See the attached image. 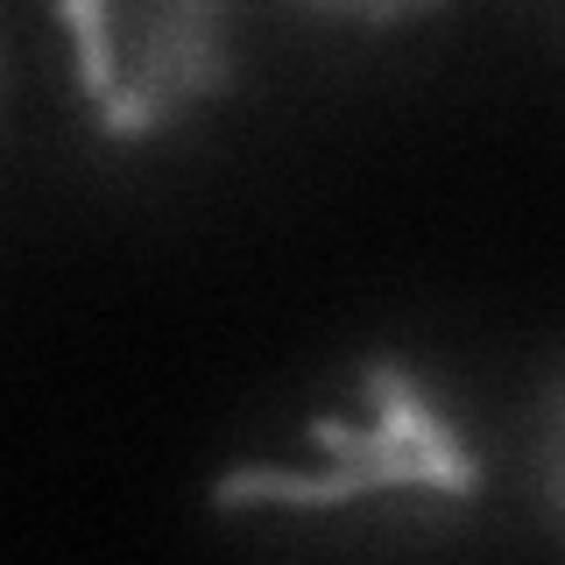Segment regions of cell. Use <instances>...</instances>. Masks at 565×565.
I'll return each mask as SVG.
<instances>
[{"mask_svg": "<svg viewBox=\"0 0 565 565\" xmlns=\"http://www.w3.org/2000/svg\"><path fill=\"white\" fill-rule=\"evenodd\" d=\"M305 8H318L326 22H347V29H403L417 14H431L438 0H305Z\"/></svg>", "mask_w": 565, "mask_h": 565, "instance_id": "obj_4", "label": "cell"}, {"mask_svg": "<svg viewBox=\"0 0 565 565\" xmlns=\"http://www.w3.org/2000/svg\"><path fill=\"white\" fill-rule=\"evenodd\" d=\"M71 93L106 141H156L234 78V0H50Z\"/></svg>", "mask_w": 565, "mask_h": 565, "instance_id": "obj_2", "label": "cell"}, {"mask_svg": "<svg viewBox=\"0 0 565 565\" xmlns=\"http://www.w3.org/2000/svg\"><path fill=\"white\" fill-rule=\"evenodd\" d=\"M523 467H530V488L537 502L552 509V523L565 530V375L537 396V417H530V438H523Z\"/></svg>", "mask_w": 565, "mask_h": 565, "instance_id": "obj_3", "label": "cell"}, {"mask_svg": "<svg viewBox=\"0 0 565 565\" xmlns=\"http://www.w3.org/2000/svg\"><path fill=\"white\" fill-rule=\"evenodd\" d=\"M488 509V459L446 388L403 361H367L220 481L234 530L318 544H431Z\"/></svg>", "mask_w": 565, "mask_h": 565, "instance_id": "obj_1", "label": "cell"}]
</instances>
